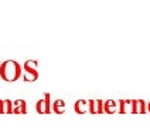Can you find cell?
I'll return each mask as SVG.
<instances>
[{"mask_svg":"<svg viewBox=\"0 0 150 128\" xmlns=\"http://www.w3.org/2000/svg\"><path fill=\"white\" fill-rule=\"evenodd\" d=\"M149 111H150V102H149Z\"/></svg>","mask_w":150,"mask_h":128,"instance_id":"7","label":"cell"},{"mask_svg":"<svg viewBox=\"0 0 150 128\" xmlns=\"http://www.w3.org/2000/svg\"><path fill=\"white\" fill-rule=\"evenodd\" d=\"M31 63H33V61H27V63H25V66H24V68H25V71H27L28 74H33L34 80H35V78L38 77V74H37V71H35V70L31 68Z\"/></svg>","mask_w":150,"mask_h":128,"instance_id":"3","label":"cell"},{"mask_svg":"<svg viewBox=\"0 0 150 128\" xmlns=\"http://www.w3.org/2000/svg\"><path fill=\"white\" fill-rule=\"evenodd\" d=\"M75 111H76V112H81V114L85 112V111H86V101H82V100H81V101L76 102V104H75Z\"/></svg>","mask_w":150,"mask_h":128,"instance_id":"2","label":"cell"},{"mask_svg":"<svg viewBox=\"0 0 150 128\" xmlns=\"http://www.w3.org/2000/svg\"><path fill=\"white\" fill-rule=\"evenodd\" d=\"M21 76V67L17 61H4L0 66V77L4 81H16Z\"/></svg>","mask_w":150,"mask_h":128,"instance_id":"1","label":"cell"},{"mask_svg":"<svg viewBox=\"0 0 150 128\" xmlns=\"http://www.w3.org/2000/svg\"><path fill=\"white\" fill-rule=\"evenodd\" d=\"M64 107H65V102L61 100L54 102V111H57V112H64Z\"/></svg>","mask_w":150,"mask_h":128,"instance_id":"4","label":"cell"},{"mask_svg":"<svg viewBox=\"0 0 150 128\" xmlns=\"http://www.w3.org/2000/svg\"><path fill=\"white\" fill-rule=\"evenodd\" d=\"M48 100H50V95L48 94H45V100H44V105H45V112H50V107H48ZM41 104H42V101H40L38 104H37V107H38V111L41 112Z\"/></svg>","mask_w":150,"mask_h":128,"instance_id":"5","label":"cell"},{"mask_svg":"<svg viewBox=\"0 0 150 128\" xmlns=\"http://www.w3.org/2000/svg\"><path fill=\"white\" fill-rule=\"evenodd\" d=\"M115 108H116V105H115L113 101L105 102V111H106V112H115Z\"/></svg>","mask_w":150,"mask_h":128,"instance_id":"6","label":"cell"}]
</instances>
